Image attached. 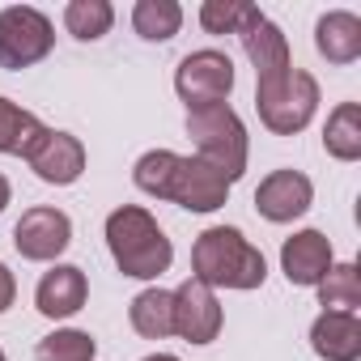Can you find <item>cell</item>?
Masks as SVG:
<instances>
[{
    "instance_id": "cell-18",
    "label": "cell",
    "mask_w": 361,
    "mask_h": 361,
    "mask_svg": "<svg viewBox=\"0 0 361 361\" xmlns=\"http://www.w3.org/2000/svg\"><path fill=\"white\" fill-rule=\"evenodd\" d=\"M323 145L336 161H357L361 157V106L357 102H340L331 115H327V128H323Z\"/></svg>"
},
{
    "instance_id": "cell-16",
    "label": "cell",
    "mask_w": 361,
    "mask_h": 361,
    "mask_svg": "<svg viewBox=\"0 0 361 361\" xmlns=\"http://www.w3.org/2000/svg\"><path fill=\"white\" fill-rule=\"evenodd\" d=\"M314 47L327 64H353L361 56V18L357 13H323L314 26Z\"/></svg>"
},
{
    "instance_id": "cell-24",
    "label": "cell",
    "mask_w": 361,
    "mask_h": 361,
    "mask_svg": "<svg viewBox=\"0 0 361 361\" xmlns=\"http://www.w3.org/2000/svg\"><path fill=\"white\" fill-rule=\"evenodd\" d=\"M94 353H98L94 336L90 331H77V327H64V331L43 336L39 348H35L39 361H94Z\"/></svg>"
},
{
    "instance_id": "cell-2",
    "label": "cell",
    "mask_w": 361,
    "mask_h": 361,
    "mask_svg": "<svg viewBox=\"0 0 361 361\" xmlns=\"http://www.w3.org/2000/svg\"><path fill=\"white\" fill-rule=\"evenodd\" d=\"M106 247H111L119 272L136 276V281L161 276L170 268V259H174V247L161 234V226L136 204H123V209H115L106 217Z\"/></svg>"
},
{
    "instance_id": "cell-14",
    "label": "cell",
    "mask_w": 361,
    "mask_h": 361,
    "mask_svg": "<svg viewBox=\"0 0 361 361\" xmlns=\"http://www.w3.org/2000/svg\"><path fill=\"white\" fill-rule=\"evenodd\" d=\"M281 268H285L289 285H319L327 276V268H331V243L319 230H302V234L285 238Z\"/></svg>"
},
{
    "instance_id": "cell-25",
    "label": "cell",
    "mask_w": 361,
    "mask_h": 361,
    "mask_svg": "<svg viewBox=\"0 0 361 361\" xmlns=\"http://www.w3.org/2000/svg\"><path fill=\"white\" fill-rule=\"evenodd\" d=\"M247 9H251L247 0H204V9H200V26H204L209 35H234Z\"/></svg>"
},
{
    "instance_id": "cell-19",
    "label": "cell",
    "mask_w": 361,
    "mask_h": 361,
    "mask_svg": "<svg viewBox=\"0 0 361 361\" xmlns=\"http://www.w3.org/2000/svg\"><path fill=\"white\" fill-rule=\"evenodd\" d=\"M43 132H47V128L39 123V115L13 106L9 98H0V153H18V157H26V153L39 145Z\"/></svg>"
},
{
    "instance_id": "cell-28",
    "label": "cell",
    "mask_w": 361,
    "mask_h": 361,
    "mask_svg": "<svg viewBox=\"0 0 361 361\" xmlns=\"http://www.w3.org/2000/svg\"><path fill=\"white\" fill-rule=\"evenodd\" d=\"M145 361H178V357H170V353H153V357H145Z\"/></svg>"
},
{
    "instance_id": "cell-7",
    "label": "cell",
    "mask_w": 361,
    "mask_h": 361,
    "mask_svg": "<svg viewBox=\"0 0 361 361\" xmlns=\"http://www.w3.org/2000/svg\"><path fill=\"white\" fill-rule=\"evenodd\" d=\"M68 243H73V221H68V213H60V209H30V213H22V221L13 226V247H18V255H22V259H35V264L56 259Z\"/></svg>"
},
{
    "instance_id": "cell-4",
    "label": "cell",
    "mask_w": 361,
    "mask_h": 361,
    "mask_svg": "<svg viewBox=\"0 0 361 361\" xmlns=\"http://www.w3.org/2000/svg\"><path fill=\"white\" fill-rule=\"evenodd\" d=\"M255 106L259 119L276 132V136H293L314 119L319 106V81L302 68H285L276 77H259L255 81Z\"/></svg>"
},
{
    "instance_id": "cell-21",
    "label": "cell",
    "mask_w": 361,
    "mask_h": 361,
    "mask_svg": "<svg viewBox=\"0 0 361 361\" xmlns=\"http://www.w3.org/2000/svg\"><path fill=\"white\" fill-rule=\"evenodd\" d=\"M319 302L327 310L357 314V306H361V272H357V264H331L327 276L319 281Z\"/></svg>"
},
{
    "instance_id": "cell-9",
    "label": "cell",
    "mask_w": 361,
    "mask_h": 361,
    "mask_svg": "<svg viewBox=\"0 0 361 361\" xmlns=\"http://www.w3.org/2000/svg\"><path fill=\"white\" fill-rule=\"evenodd\" d=\"M26 161H30V170L43 178V183L68 188V183H77L81 170H85V149H81L77 136L47 128V132L39 136V145L26 153Z\"/></svg>"
},
{
    "instance_id": "cell-11",
    "label": "cell",
    "mask_w": 361,
    "mask_h": 361,
    "mask_svg": "<svg viewBox=\"0 0 361 361\" xmlns=\"http://www.w3.org/2000/svg\"><path fill=\"white\" fill-rule=\"evenodd\" d=\"M230 196V183L200 157H183L174 170V183H170V200L178 209H192V213H213L221 209Z\"/></svg>"
},
{
    "instance_id": "cell-27",
    "label": "cell",
    "mask_w": 361,
    "mask_h": 361,
    "mask_svg": "<svg viewBox=\"0 0 361 361\" xmlns=\"http://www.w3.org/2000/svg\"><path fill=\"white\" fill-rule=\"evenodd\" d=\"M9 196H13V192H9V178H5V174H0V213H5V204H9Z\"/></svg>"
},
{
    "instance_id": "cell-3",
    "label": "cell",
    "mask_w": 361,
    "mask_h": 361,
    "mask_svg": "<svg viewBox=\"0 0 361 361\" xmlns=\"http://www.w3.org/2000/svg\"><path fill=\"white\" fill-rule=\"evenodd\" d=\"M188 136L196 140V157L209 161L226 183H238L247 170V128L243 119L221 102L204 111H188Z\"/></svg>"
},
{
    "instance_id": "cell-17",
    "label": "cell",
    "mask_w": 361,
    "mask_h": 361,
    "mask_svg": "<svg viewBox=\"0 0 361 361\" xmlns=\"http://www.w3.org/2000/svg\"><path fill=\"white\" fill-rule=\"evenodd\" d=\"M128 319L145 340H166L174 331V298L166 289H145V293L132 298Z\"/></svg>"
},
{
    "instance_id": "cell-10",
    "label": "cell",
    "mask_w": 361,
    "mask_h": 361,
    "mask_svg": "<svg viewBox=\"0 0 361 361\" xmlns=\"http://www.w3.org/2000/svg\"><path fill=\"white\" fill-rule=\"evenodd\" d=\"M234 35L243 39V51H247V56H251V64H255V81H259V77H276V73L293 68V60H289V43H285L281 26H272L255 5L243 13V22H238V30H234Z\"/></svg>"
},
{
    "instance_id": "cell-20",
    "label": "cell",
    "mask_w": 361,
    "mask_h": 361,
    "mask_svg": "<svg viewBox=\"0 0 361 361\" xmlns=\"http://www.w3.org/2000/svg\"><path fill=\"white\" fill-rule=\"evenodd\" d=\"M132 26H136L140 39L166 43V39L178 35V26H183V9H178L174 0H140L132 9Z\"/></svg>"
},
{
    "instance_id": "cell-23",
    "label": "cell",
    "mask_w": 361,
    "mask_h": 361,
    "mask_svg": "<svg viewBox=\"0 0 361 361\" xmlns=\"http://www.w3.org/2000/svg\"><path fill=\"white\" fill-rule=\"evenodd\" d=\"M111 22H115V9L106 5V0H73V5L64 9V26H68V35L81 39V43L102 39V35L111 30Z\"/></svg>"
},
{
    "instance_id": "cell-12",
    "label": "cell",
    "mask_w": 361,
    "mask_h": 361,
    "mask_svg": "<svg viewBox=\"0 0 361 361\" xmlns=\"http://www.w3.org/2000/svg\"><path fill=\"white\" fill-rule=\"evenodd\" d=\"M310 200H314V188H310V178H306L302 170H272L264 183L255 188V209H259V217H268V221H276V226L302 217V213L310 209Z\"/></svg>"
},
{
    "instance_id": "cell-22",
    "label": "cell",
    "mask_w": 361,
    "mask_h": 361,
    "mask_svg": "<svg viewBox=\"0 0 361 361\" xmlns=\"http://www.w3.org/2000/svg\"><path fill=\"white\" fill-rule=\"evenodd\" d=\"M178 153H170V149H149L140 161H136V170H132V178H136V188L145 192V196H157V200H170V183H174V170H178Z\"/></svg>"
},
{
    "instance_id": "cell-29",
    "label": "cell",
    "mask_w": 361,
    "mask_h": 361,
    "mask_svg": "<svg viewBox=\"0 0 361 361\" xmlns=\"http://www.w3.org/2000/svg\"><path fill=\"white\" fill-rule=\"evenodd\" d=\"M0 361H9V357H5V353H0Z\"/></svg>"
},
{
    "instance_id": "cell-6",
    "label": "cell",
    "mask_w": 361,
    "mask_h": 361,
    "mask_svg": "<svg viewBox=\"0 0 361 361\" xmlns=\"http://www.w3.org/2000/svg\"><path fill=\"white\" fill-rule=\"evenodd\" d=\"M174 90L188 102V111H204V106H221L234 90V64L226 51H192L174 73Z\"/></svg>"
},
{
    "instance_id": "cell-13",
    "label": "cell",
    "mask_w": 361,
    "mask_h": 361,
    "mask_svg": "<svg viewBox=\"0 0 361 361\" xmlns=\"http://www.w3.org/2000/svg\"><path fill=\"white\" fill-rule=\"evenodd\" d=\"M85 298H90V281H85V272L73 268V264H56L51 272H43V281H39V289H35V306H39V314H47V319H68V314H77V310L85 306Z\"/></svg>"
},
{
    "instance_id": "cell-8",
    "label": "cell",
    "mask_w": 361,
    "mask_h": 361,
    "mask_svg": "<svg viewBox=\"0 0 361 361\" xmlns=\"http://www.w3.org/2000/svg\"><path fill=\"white\" fill-rule=\"evenodd\" d=\"M170 298H174V331L183 336L188 344L217 340V331H221V306H217V298H213L209 285H200L192 276V281L178 285Z\"/></svg>"
},
{
    "instance_id": "cell-26",
    "label": "cell",
    "mask_w": 361,
    "mask_h": 361,
    "mask_svg": "<svg viewBox=\"0 0 361 361\" xmlns=\"http://www.w3.org/2000/svg\"><path fill=\"white\" fill-rule=\"evenodd\" d=\"M13 298H18V281H13V272L5 264H0V314L13 306Z\"/></svg>"
},
{
    "instance_id": "cell-1",
    "label": "cell",
    "mask_w": 361,
    "mask_h": 361,
    "mask_svg": "<svg viewBox=\"0 0 361 361\" xmlns=\"http://www.w3.org/2000/svg\"><path fill=\"white\" fill-rule=\"evenodd\" d=\"M192 268H196V281L217 289H259L264 276H268V264L264 255L243 238V230L234 226H213L196 238L192 247Z\"/></svg>"
},
{
    "instance_id": "cell-5",
    "label": "cell",
    "mask_w": 361,
    "mask_h": 361,
    "mask_svg": "<svg viewBox=\"0 0 361 361\" xmlns=\"http://www.w3.org/2000/svg\"><path fill=\"white\" fill-rule=\"evenodd\" d=\"M51 22L30 5H9L0 13V68H30L51 51Z\"/></svg>"
},
{
    "instance_id": "cell-15",
    "label": "cell",
    "mask_w": 361,
    "mask_h": 361,
    "mask_svg": "<svg viewBox=\"0 0 361 361\" xmlns=\"http://www.w3.org/2000/svg\"><path fill=\"white\" fill-rule=\"evenodd\" d=\"M310 348L323 361H357L361 357V323L344 310H323L310 327Z\"/></svg>"
}]
</instances>
